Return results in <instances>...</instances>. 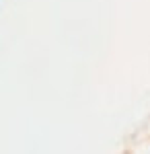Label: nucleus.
I'll return each instance as SVG.
<instances>
[]
</instances>
